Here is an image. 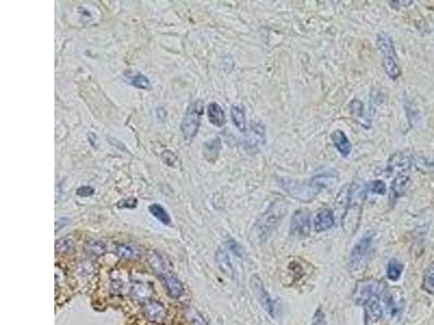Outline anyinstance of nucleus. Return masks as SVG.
<instances>
[{
	"label": "nucleus",
	"mask_w": 434,
	"mask_h": 325,
	"mask_svg": "<svg viewBox=\"0 0 434 325\" xmlns=\"http://www.w3.org/2000/svg\"><path fill=\"white\" fill-rule=\"evenodd\" d=\"M329 178H332V176L325 174L322 176L314 177L304 186H301L300 184L294 186L288 181L287 185H283V187L288 191V193H290L291 196L302 199V201H307V199H311L314 196H316L317 193L324 189L325 186L327 185L326 182L329 180Z\"/></svg>",
	"instance_id": "obj_1"
},
{
	"label": "nucleus",
	"mask_w": 434,
	"mask_h": 325,
	"mask_svg": "<svg viewBox=\"0 0 434 325\" xmlns=\"http://www.w3.org/2000/svg\"><path fill=\"white\" fill-rule=\"evenodd\" d=\"M203 108V102L200 100L195 101L188 106L180 124V130L186 139L190 140L197 136L200 125H201Z\"/></svg>",
	"instance_id": "obj_2"
},
{
	"label": "nucleus",
	"mask_w": 434,
	"mask_h": 325,
	"mask_svg": "<svg viewBox=\"0 0 434 325\" xmlns=\"http://www.w3.org/2000/svg\"><path fill=\"white\" fill-rule=\"evenodd\" d=\"M384 292V285L376 280H363L356 284L353 293V300L357 305L364 306L374 296H381Z\"/></svg>",
	"instance_id": "obj_3"
},
{
	"label": "nucleus",
	"mask_w": 434,
	"mask_h": 325,
	"mask_svg": "<svg viewBox=\"0 0 434 325\" xmlns=\"http://www.w3.org/2000/svg\"><path fill=\"white\" fill-rule=\"evenodd\" d=\"M374 241V233H368L365 234L359 241L356 243L355 246L353 247L352 252L348 258V268L352 271H356L364 266L366 261L367 255L371 247V244Z\"/></svg>",
	"instance_id": "obj_4"
},
{
	"label": "nucleus",
	"mask_w": 434,
	"mask_h": 325,
	"mask_svg": "<svg viewBox=\"0 0 434 325\" xmlns=\"http://www.w3.org/2000/svg\"><path fill=\"white\" fill-rule=\"evenodd\" d=\"M281 212L282 209L280 205L273 203L272 206L268 208L266 213L262 216V218L258 224V231L262 239H266V237H268V235L277 227L279 220L281 219V217L279 216V213Z\"/></svg>",
	"instance_id": "obj_5"
},
{
	"label": "nucleus",
	"mask_w": 434,
	"mask_h": 325,
	"mask_svg": "<svg viewBox=\"0 0 434 325\" xmlns=\"http://www.w3.org/2000/svg\"><path fill=\"white\" fill-rule=\"evenodd\" d=\"M311 218L305 209H299L293 214L290 224V234L295 238H305L310 234Z\"/></svg>",
	"instance_id": "obj_6"
},
{
	"label": "nucleus",
	"mask_w": 434,
	"mask_h": 325,
	"mask_svg": "<svg viewBox=\"0 0 434 325\" xmlns=\"http://www.w3.org/2000/svg\"><path fill=\"white\" fill-rule=\"evenodd\" d=\"M142 315L149 322L162 323L167 317V310L161 301L150 299L142 304Z\"/></svg>",
	"instance_id": "obj_7"
},
{
	"label": "nucleus",
	"mask_w": 434,
	"mask_h": 325,
	"mask_svg": "<svg viewBox=\"0 0 434 325\" xmlns=\"http://www.w3.org/2000/svg\"><path fill=\"white\" fill-rule=\"evenodd\" d=\"M158 278L159 280L161 281L164 288L166 289L167 294L172 298L177 299L184 294V285L181 284L178 279H177L174 275H172L170 272H168L167 270L160 273V275H158Z\"/></svg>",
	"instance_id": "obj_8"
},
{
	"label": "nucleus",
	"mask_w": 434,
	"mask_h": 325,
	"mask_svg": "<svg viewBox=\"0 0 434 325\" xmlns=\"http://www.w3.org/2000/svg\"><path fill=\"white\" fill-rule=\"evenodd\" d=\"M251 286H252L253 293L255 295V297L258 298V300L260 301L261 306L264 308V309L270 313L271 316H273V304L272 300L271 298L270 294L266 290L264 284H263L262 280L259 277H253L252 280H251Z\"/></svg>",
	"instance_id": "obj_9"
},
{
	"label": "nucleus",
	"mask_w": 434,
	"mask_h": 325,
	"mask_svg": "<svg viewBox=\"0 0 434 325\" xmlns=\"http://www.w3.org/2000/svg\"><path fill=\"white\" fill-rule=\"evenodd\" d=\"M364 307H365V317H366V325H375L377 322L380 321V319L382 318V313H383L380 296H374V297H371L367 303L364 305Z\"/></svg>",
	"instance_id": "obj_10"
},
{
	"label": "nucleus",
	"mask_w": 434,
	"mask_h": 325,
	"mask_svg": "<svg viewBox=\"0 0 434 325\" xmlns=\"http://www.w3.org/2000/svg\"><path fill=\"white\" fill-rule=\"evenodd\" d=\"M410 184V177L408 175H398L395 179L393 180L390 191V202L393 204L401 197Z\"/></svg>",
	"instance_id": "obj_11"
},
{
	"label": "nucleus",
	"mask_w": 434,
	"mask_h": 325,
	"mask_svg": "<svg viewBox=\"0 0 434 325\" xmlns=\"http://www.w3.org/2000/svg\"><path fill=\"white\" fill-rule=\"evenodd\" d=\"M334 225V216L331 209H323L314 219V228L316 232H324L329 230Z\"/></svg>",
	"instance_id": "obj_12"
},
{
	"label": "nucleus",
	"mask_w": 434,
	"mask_h": 325,
	"mask_svg": "<svg viewBox=\"0 0 434 325\" xmlns=\"http://www.w3.org/2000/svg\"><path fill=\"white\" fill-rule=\"evenodd\" d=\"M130 295L134 300L138 301L140 304H145L146 301L151 299L152 288L146 283L135 282L131 285Z\"/></svg>",
	"instance_id": "obj_13"
},
{
	"label": "nucleus",
	"mask_w": 434,
	"mask_h": 325,
	"mask_svg": "<svg viewBox=\"0 0 434 325\" xmlns=\"http://www.w3.org/2000/svg\"><path fill=\"white\" fill-rule=\"evenodd\" d=\"M331 139H332L334 146L336 147V150L339 151L342 156L346 157L347 155H350V153L352 151V145L350 140L347 139V137L343 131L334 130L332 135H331Z\"/></svg>",
	"instance_id": "obj_14"
},
{
	"label": "nucleus",
	"mask_w": 434,
	"mask_h": 325,
	"mask_svg": "<svg viewBox=\"0 0 434 325\" xmlns=\"http://www.w3.org/2000/svg\"><path fill=\"white\" fill-rule=\"evenodd\" d=\"M208 116L210 123L216 127H222L226 122L224 110L219 104L214 103V102L208 106Z\"/></svg>",
	"instance_id": "obj_15"
},
{
	"label": "nucleus",
	"mask_w": 434,
	"mask_h": 325,
	"mask_svg": "<svg viewBox=\"0 0 434 325\" xmlns=\"http://www.w3.org/2000/svg\"><path fill=\"white\" fill-rule=\"evenodd\" d=\"M220 139L219 138H214V139H210L208 141L204 142L203 144V154L204 157L208 159L210 162H214L216 161V158L218 157L219 155V151H220Z\"/></svg>",
	"instance_id": "obj_16"
},
{
	"label": "nucleus",
	"mask_w": 434,
	"mask_h": 325,
	"mask_svg": "<svg viewBox=\"0 0 434 325\" xmlns=\"http://www.w3.org/2000/svg\"><path fill=\"white\" fill-rule=\"evenodd\" d=\"M264 127L262 125L252 123L248 135V145L251 147H255L258 144H262V142H264Z\"/></svg>",
	"instance_id": "obj_17"
},
{
	"label": "nucleus",
	"mask_w": 434,
	"mask_h": 325,
	"mask_svg": "<svg viewBox=\"0 0 434 325\" xmlns=\"http://www.w3.org/2000/svg\"><path fill=\"white\" fill-rule=\"evenodd\" d=\"M216 260H217V264H218L219 269L224 272L225 275L231 277L232 273H233V268L231 265L229 255H228L226 249H224V248L218 249V252H217V254H216Z\"/></svg>",
	"instance_id": "obj_18"
},
{
	"label": "nucleus",
	"mask_w": 434,
	"mask_h": 325,
	"mask_svg": "<svg viewBox=\"0 0 434 325\" xmlns=\"http://www.w3.org/2000/svg\"><path fill=\"white\" fill-rule=\"evenodd\" d=\"M383 67L387 74V76L392 79H397L401 76V68L397 65L396 55L383 56Z\"/></svg>",
	"instance_id": "obj_19"
},
{
	"label": "nucleus",
	"mask_w": 434,
	"mask_h": 325,
	"mask_svg": "<svg viewBox=\"0 0 434 325\" xmlns=\"http://www.w3.org/2000/svg\"><path fill=\"white\" fill-rule=\"evenodd\" d=\"M232 123L240 131H245V113L242 106L232 105L230 110Z\"/></svg>",
	"instance_id": "obj_20"
},
{
	"label": "nucleus",
	"mask_w": 434,
	"mask_h": 325,
	"mask_svg": "<svg viewBox=\"0 0 434 325\" xmlns=\"http://www.w3.org/2000/svg\"><path fill=\"white\" fill-rule=\"evenodd\" d=\"M149 212L151 213V215L154 217V218H157L161 224L168 226L170 224V217L168 215V213L166 212V209H165L163 206H161L160 204H152L149 206Z\"/></svg>",
	"instance_id": "obj_21"
},
{
	"label": "nucleus",
	"mask_w": 434,
	"mask_h": 325,
	"mask_svg": "<svg viewBox=\"0 0 434 325\" xmlns=\"http://www.w3.org/2000/svg\"><path fill=\"white\" fill-rule=\"evenodd\" d=\"M422 288L427 293L434 294V261L431 262L425 271L424 280H422Z\"/></svg>",
	"instance_id": "obj_22"
},
{
	"label": "nucleus",
	"mask_w": 434,
	"mask_h": 325,
	"mask_svg": "<svg viewBox=\"0 0 434 325\" xmlns=\"http://www.w3.org/2000/svg\"><path fill=\"white\" fill-rule=\"evenodd\" d=\"M404 267L403 265L396 259H391L389 265H387V269H386V276L389 278V280L396 282L399 278L402 276Z\"/></svg>",
	"instance_id": "obj_23"
},
{
	"label": "nucleus",
	"mask_w": 434,
	"mask_h": 325,
	"mask_svg": "<svg viewBox=\"0 0 434 325\" xmlns=\"http://www.w3.org/2000/svg\"><path fill=\"white\" fill-rule=\"evenodd\" d=\"M75 249V245H74L71 238L62 237L55 242V253L60 255H68L72 254Z\"/></svg>",
	"instance_id": "obj_24"
},
{
	"label": "nucleus",
	"mask_w": 434,
	"mask_h": 325,
	"mask_svg": "<svg viewBox=\"0 0 434 325\" xmlns=\"http://www.w3.org/2000/svg\"><path fill=\"white\" fill-rule=\"evenodd\" d=\"M409 159L406 156L402 155V154H396L390 161L387 168H389L390 172H395L397 168L398 170H405L409 167Z\"/></svg>",
	"instance_id": "obj_25"
},
{
	"label": "nucleus",
	"mask_w": 434,
	"mask_h": 325,
	"mask_svg": "<svg viewBox=\"0 0 434 325\" xmlns=\"http://www.w3.org/2000/svg\"><path fill=\"white\" fill-rule=\"evenodd\" d=\"M115 255L122 259H133L136 256V252L129 245L118 244L115 247Z\"/></svg>",
	"instance_id": "obj_26"
},
{
	"label": "nucleus",
	"mask_w": 434,
	"mask_h": 325,
	"mask_svg": "<svg viewBox=\"0 0 434 325\" xmlns=\"http://www.w3.org/2000/svg\"><path fill=\"white\" fill-rule=\"evenodd\" d=\"M149 264H150V267L152 268V270L156 272L157 276L166 270L164 260L161 258V256H159L158 254H153L152 256H150Z\"/></svg>",
	"instance_id": "obj_27"
},
{
	"label": "nucleus",
	"mask_w": 434,
	"mask_h": 325,
	"mask_svg": "<svg viewBox=\"0 0 434 325\" xmlns=\"http://www.w3.org/2000/svg\"><path fill=\"white\" fill-rule=\"evenodd\" d=\"M131 86H134L138 89H149L150 88V79L144 74L138 73L131 78Z\"/></svg>",
	"instance_id": "obj_28"
},
{
	"label": "nucleus",
	"mask_w": 434,
	"mask_h": 325,
	"mask_svg": "<svg viewBox=\"0 0 434 325\" xmlns=\"http://www.w3.org/2000/svg\"><path fill=\"white\" fill-rule=\"evenodd\" d=\"M87 249L93 255L101 256L106 253V245L100 241H89L87 243Z\"/></svg>",
	"instance_id": "obj_29"
},
{
	"label": "nucleus",
	"mask_w": 434,
	"mask_h": 325,
	"mask_svg": "<svg viewBox=\"0 0 434 325\" xmlns=\"http://www.w3.org/2000/svg\"><path fill=\"white\" fill-rule=\"evenodd\" d=\"M162 159L164 164H166L167 166H175L176 162L178 161V158H177V155L169 150H165L162 153Z\"/></svg>",
	"instance_id": "obj_30"
},
{
	"label": "nucleus",
	"mask_w": 434,
	"mask_h": 325,
	"mask_svg": "<svg viewBox=\"0 0 434 325\" xmlns=\"http://www.w3.org/2000/svg\"><path fill=\"white\" fill-rule=\"evenodd\" d=\"M95 193V189L90 186H82L76 190V194L81 197H89Z\"/></svg>",
	"instance_id": "obj_31"
},
{
	"label": "nucleus",
	"mask_w": 434,
	"mask_h": 325,
	"mask_svg": "<svg viewBox=\"0 0 434 325\" xmlns=\"http://www.w3.org/2000/svg\"><path fill=\"white\" fill-rule=\"evenodd\" d=\"M371 191H373L374 193H377V194L383 195L386 191L385 184L380 180H377V181L373 182V185H371Z\"/></svg>",
	"instance_id": "obj_32"
},
{
	"label": "nucleus",
	"mask_w": 434,
	"mask_h": 325,
	"mask_svg": "<svg viewBox=\"0 0 434 325\" xmlns=\"http://www.w3.org/2000/svg\"><path fill=\"white\" fill-rule=\"evenodd\" d=\"M117 206L122 208H135L137 206V199L134 197L123 199V201L117 203Z\"/></svg>",
	"instance_id": "obj_33"
},
{
	"label": "nucleus",
	"mask_w": 434,
	"mask_h": 325,
	"mask_svg": "<svg viewBox=\"0 0 434 325\" xmlns=\"http://www.w3.org/2000/svg\"><path fill=\"white\" fill-rule=\"evenodd\" d=\"M324 324H325V315L321 309H318L315 313V316H314L313 325H324Z\"/></svg>",
	"instance_id": "obj_34"
},
{
	"label": "nucleus",
	"mask_w": 434,
	"mask_h": 325,
	"mask_svg": "<svg viewBox=\"0 0 434 325\" xmlns=\"http://www.w3.org/2000/svg\"><path fill=\"white\" fill-rule=\"evenodd\" d=\"M68 224V219L67 218H60L55 221V232H58L60 230V228H63L65 225Z\"/></svg>",
	"instance_id": "obj_35"
}]
</instances>
